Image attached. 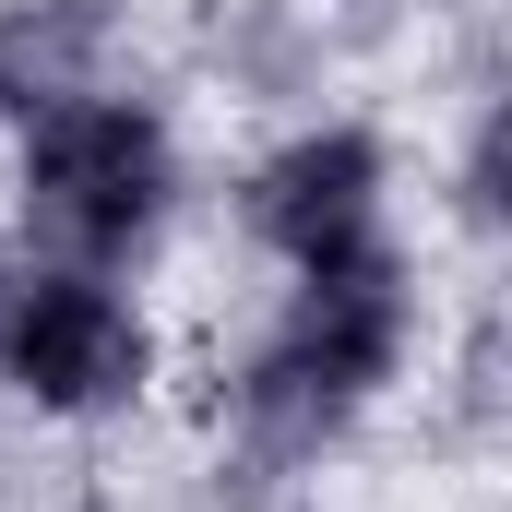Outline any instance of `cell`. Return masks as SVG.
Here are the masks:
<instances>
[{
	"label": "cell",
	"mask_w": 512,
	"mask_h": 512,
	"mask_svg": "<svg viewBox=\"0 0 512 512\" xmlns=\"http://www.w3.org/2000/svg\"><path fill=\"white\" fill-rule=\"evenodd\" d=\"M382 358H393V286H382V262H346V274H310V310L286 322V346L262 358V429H334L358 393L382 382Z\"/></svg>",
	"instance_id": "6da1fadb"
},
{
	"label": "cell",
	"mask_w": 512,
	"mask_h": 512,
	"mask_svg": "<svg viewBox=\"0 0 512 512\" xmlns=\"http://www.w3.org/2000/svg\"><path fill=\"white\" fill-rule=\"evenodd\" d=\"M155 191H167L155 120H131V108H60L36 131V215L72 251H120L131 227L155 215Z\"/></svg>",
	"instance_id": "7a4b0ae2"
},
{
	"label": "cell",
	"mask_w": 512,
	"mask_h": 512,
	"mask_svg": "<svg viewBox=\"0 0 512 512\" xmlns=\"http://www.w3.org/2000/svg\"><path fill=\"white\" fill-rule=\"evenodd\" d=\"M12 382L36 405H120L143 382V334H131L120 298L84 286V274L24 286V310H12Z\"/></svg>",
	"instance_id": "3957f363"
},
{
	"label": "cell",
	"mask_w": 512,
	"mask_h": 512,
	"mask_svg": "<svg viewBox=\"0 0 512 512\" xmlns=\"http://www.w3.org/2000/svg\"><path fill=\"white\" fill-rule=\"evenodd\" d=\"M262 227L310 262V274L370 262V143H358V131H322V143L274 155V167H262Z\"/></svg>",
	"instance_id": "277c9868"
},
{
	"label": "cell",
	"mask_w": 512,
	"mask_h": 512,
	"mask_svg": "<svg viewBox=\"0 0 512 512\" xmlns=\"http://www.w3.org/2000/svg\"><path fill=\"white\" fill-rule=\"evenodd\" d=\"M477 191H489V215H512V108L489 120V143H477Z\"/></svg>",
	"instance_id": "5b68a950"
}]
</instances>
